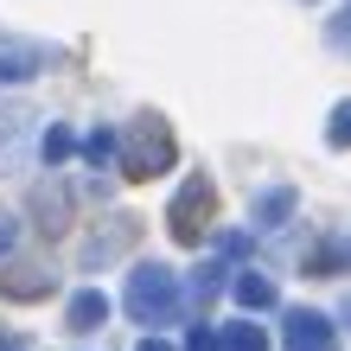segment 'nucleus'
Returning a JSON list of instances; mask_svg holds the SVG:
<instances>
[{"label":"nucleus","mask_w":351,"mask_h":351,"mask_svg":"<svg viewBox=\"0 0 351 351\" xmlns=\"http://www.w3.org/2000/svg\"><path fill=\"white\" fill-rule=\"evenodd\" d=\"M173 128L160 115H134L128 128L115 134V160H121V173L128 179H154V173H167L173 167Z\"/></svg>","instance_id":"1"},{"label":"nucleus","mask_w":351,"mask_h":351,"mask_svg":"<svg viewBox=\"0 0 351 351\" xmlns=\"http://www.w3.org/2000/svg\"><path fill=\"white\" fill-rule=\"evenodd\" d=\"M121 300H128V313H134L141 326H173L185 294H179V275H173L167 262H134L128 294H121Z\"/></svg>","instance_id":"2"},{"label":"nucleus","mask_w":351,"mask_h":351,"mask_svg":"<svg viewBox=\"0 0 351 351\" xmlns=\"http://www.w3.org/2000/svg\"><path fill=\"white\" fill-rule=\"evenodd\" d=\"M211 211H217V185L204 179V173H192L173 192V204H167V230L192 250V243H204V217H211Z\"/></svg>","instance_id":"3"},{"label":"nucleus","mask_w":351,"mask_h":351,"mask_svg":"<svg viewBox=\"0 0 351 351\" xmlns=\"http://www.w3.org/2000/svg\"><path fill=\"white\" fill-rule=\"evenodd\" d=\"M134 243H141V217H134V211H109V217H102L84 243H77V262H84L90 275H96V268L121 262V256L134 250Z\"/></svg>","instance_id":"4"},{"label":"nucleus","mask_w":351,"mask_h":351,"mask_svg":"<svg viewBox=\"0 0 351 351\" xmlns=\"http://www.w3.org/2000/svg\"><path fill=\"white\" fill-rule=\"evenodd\" d=\"M32 128H38V109H32V102L26 96H0V173H19V167H26Z\"/></svg>","instance_id":"5"},{"label":"nucleus","mask_w":351,"mask_h":351,"mask_svg":"<svg viewBox=\"0 0 351 351\" xmlns=\"http://www.w3.org/2000/svg\"><path fill=\"white\" fill-rule=\"evenodd\" d=\"M58 51L45 38H19V32H0V84H26V77L51 71Z\"/></svg>","instance_id":"6"},{"label":"nucleus","mask_w":351,"mask_h":351,"mask_svg":"<svg viewBox=\"0 0 351 351\" xmlns=\"http://www.w3.org/2000/svg\"><path fill=\"white\" fill-rule=\"evenodd\" d=\"M281 351H339V332H332L326 313H313V306H287Z\"/></svg>","instance_id":"7"},{"label":"nucleus","mask_w":351,"mask_h":351,"mask_svg":"<svg viewBox=\"0 0 351 351\" xmlns=\"http://www.w3.org/2000/svg\"><path fill=\"white\" fill-rule=\"evenodd\" d=\"M51 287H58V275L45 262H19V268L0 275V294H7V300H38V294H51Z\"/></svg>","instance_id":"8"},{"label":"nucleus","mask_w":351,"mask_h":351,"mask_svg":"<svg viewBox=\"0 0 351 351\" xmlns=\"http://www.w3.org/2000/svg\"><path fill=\"white\" fill-rule=\"evenodd\" d=\"M294 204H300V192H294V185H268V192H256L250 217H256V230H281V223L294 217Z\"/></svg>","instance_id":"9"},{"label":"nucleus","mask_w":351,"mask_h":351,"mask_svg":"<svg viewBox=\"0 0 351 351\" xmlns=\"http://www.w3.org/2000/svg\"><path fill=\"white\" fill-rule=\"evenodd\" d=\"M102 319H109V294H102V287L71 294V306H64V332H96Z\"/></svg>","instance_id":"10"},{"label":"nucleus","mask_w":351,"mask_h":351,"mask_svg":"<svg viewBox=\"0 0 351 351\" xmlns=\"http://www.w3.org/2000/svg\"><path fill=\"white\" fill-rule=\"evenodd\" d=\"M32 217H38L45 237H58L64 217H71V192H64V185H38V192H32Z\"/></svg>","instance_id":"11"},{"label":"nucleus","mask_w":351,"mask_h":351,"mask_svg":"<svg viewBox=\"0 0 351 351\" xmlns=\"http://www.w3.org/2000/svg\"><path fill=\"white\" fill-rule=\"evenodd\" d=\"M230 294L250 306V313H268V306H275V281H268L262 268H243V275L230 281Z\"/></svg>","instance_id":"12"},{"label":"nucleus","mask_w":351,"mask_h":351,"mask_svg":"<svg viewBox=\"0 0 351 351\" xmlns=\"http://www.w3.org/2000/svg\"><path fill=\"white\" fill-rule=\"evenodd\" d=\"M217 351H268V332H262L256 319H230L217 332Z\"/></svg>","instance_id":"13"},{"label":"nucleus","mask_w":351,"mask_h":351,"mask_svg":"<svg viewBox=\"0 0 351 351\" xmlns=\"http://www.w3.org/2000/svg\"><path fill=\"white\" fill-rule=\"evenodd\" d=\"M38 154H45V167L58 173V167H64V160L77 154V134L64 128V121H51V128H45V134H38Z\"/></svg>","instance_id":"14"},{"label":"nucleus","mask_w":351,"mask_h":351,"mask_svg":"<svg viewBox=\"0 0 351 351\" xmlns=\"http://www.w3.org/2000/svg\"><path fill=\"white\" fill-rule=\"evenodd\" d=\"M84 160H90V167L102 173V167H109V160H115V128H96L90 141H84Z\"/></svg>","instance_id":"15"},{"label":"nucleus","mask_w":351,"mask_h":351,"mask_svg":"<svg viewBox=\"0 0 351 351\" xmlns=\"http://www.w3.org/2000/svg\"><path fill=\"white\" fill-rule=\"evenodd\" d=\"M192 294H198V300H217V294H223V262H204V268H198V275H192Z\"/></svg>","instance_id":"16"},{"label":"nucleus","mask_w":351,"mask_h":351,"mask_svg":"<svg viewBox=\"0 0 351 351\" xmlns=\"http://www.w3.org/2000/svg\"><path fill=\"white\" fill-rule=\"evenodd\" d=\"M326 147H351V102H339V109H332V121H326Z\"/></svg>","instance_id":"17"},{"label":"nucleus","mask_w":351,"mask_h":351,"mask_svg":"<svg viewBox=\"0 0 351 351\" xmlns=\"http://www.w3.org/2000/svg\"><path fill=\"white\" fill-rule=\"evenodd\" d=\"M326 45L351 58V7H345V13H332V26H326Z\"/></svg>","instance_id":"18"},{"label":"nucleus","mask_w":351,"mask_h":351,"mask_svg":"<svg viewBox=\"0 0 351 351\" xmlns=\"http://www.w3.org/2000/svg\"><path fill=\"white\" fill-rule=\"evenodd\" d=\"M13 250H19V217L0 211V262H13Z\"/></svg>","instance_id":"19"},{"label":"nucleus","mask_w":351,"mask_h":351,"mask_svg":"<svg viewBox=\"0 0 351 351\" xmlns=\"http://www.w3.org/2000/svg\"><path fill=\"white\" fill-rule=\"evenodd\" d=\"M185 351H217V332H211V326H192V339H185Z\"/></svg>","instance_id":"20"},{"label":"nucleus","mask_w":351,"mask_h":351,"mask_svg":"<svg viewBox=\"0 0 351 351\" xmlns=\"http://www.w3.org/2000/svg\"><path fill=\"white\" fill-rule=\"evenodd\" d=\"M134 351H173V345H167V339H141Z\"/></svg>","instance_id":"21"},{"label":"nucleus","mask_w":351,"mask_h":351,"mask_svg":"<svg viewBox=\"0 0 351 351\" xmlns=\"http://www.w3.org/2000/svg\"><path fill=\"white\" fill-rule=\"evenodd\" d=\"M0 351H26V345H19V339H13V332H0Z\"/></svg>","instance_id":"22"},{"label":"nucleus","mask_w":351,"mask_h":351,"mask_svg":"<svg viewBox=\"0 0 351 351\" xmlns=\"http://www.w3.org/2000/svg\"><path fill=\"white\" fill-rule=\"evenodd\" d=\"M339 313H345V319H351V294H345V306H339Z\"/></svg>","instance_id":"23"},{"label":"nucleus","mask_w":351,"mask_h":351,"mask_svg":"<svg viewBox=\"0 0 351 351\" xmlns=\"http://www.w3.org/2000/svg\"><path fill=\"white\" fill-rule=\"evenodd\" d=\"M306 7H313V0H306Z\"/></svg>","instance_id":"24"}]
</instances>
